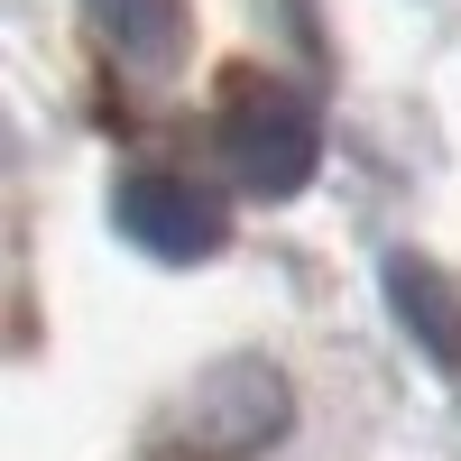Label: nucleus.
Masks as SVG:
<instances>
[{
    "instance_id": "obj_1",
    "label": "nucleus",
    "mask_w": 461,
    "mask_h": 461,
    "mask_svg": "<svg viewBox=\"0 0 461 461\" xmlns=\"http://www.w3.org/2000/svg\"><path fill=\"white\" fill-rule=\"evenodd\" d=\"M212 148H221V176L240 185V194L286 203L323 167V111H314L304 84H286V74L230 65L212 84Z\"/></svg>"
},
{
    "instance_id": "obj_2",
    "label": "nucleus",
    "mask_w": 461,
    "mask_h": 461,
    "mask_svg": "<svg viewBox=\"0 0 461 461\" xmlns=\"http://www.w3.org/2000/svg\"><path fill=\"white\" fill-rule=\"evenodd\" d=\"M286 415H295V397H286L277 369L267 360H230V369H212L203 388L176 406L167 452L176 461H249V452H267L286 434Z\"/></svg>"
},
{
    "instance_id": "obj_3",
    "label": "nucleus",
    "mask_w": 461,
    "mask_h": 461,
    "mask_svg": "<svg viewBox=\"0 0 461 461\" xmlns=\"http://www.w3.org/2000/svg\"><path fill=\"white\" fill-rule=\"evenodd\" d=\"M111 212H121V230L148 249V258H167V267H194L221 249V203L203 194L194 176H176V167H139L121 176V194H111Z\"/></svg>"
},
{
    "instance_id": "obj_4",
    "label": "nucleus",
    "mask_w": 461,
    "mask_h": 461,
    "mask_svg": "<svg viewBox=\"0 0 461 461\" xmlns=\"http://www.w3.org/2000/svg\"><path fill=\"white\" fill-rule=\"evenodd\" d=\"M84 19H93L102 47L121 65H139V74L185 65V37H194V10H185V0H84Z\"/></svg>"
},
{
    "instance_id": "obj_5",
    "label": "nucleus",
    "mask_w": 461,
    "mask_h": 461,
    "mask_svg": "<svg viewBox=\"0 0 461 461\" xmlns=\"http://www.w3.org/2000/svg\"><path fill=\"white\" fill-rule=\"evenodd\" d=\"M388 304L406 314V332L425 341L443 369H461V277H452L443 258L397 249V258H388Z\"/></svg>"
}]
</instances>
